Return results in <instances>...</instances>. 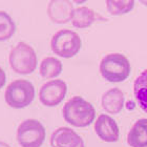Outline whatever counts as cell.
<instances>
[{"label": "cell", "instance_id": "7", "mask_svg": "<svg viewBox=\"0 0 147 147\" xmlns=\"http://www.w3.org/2000/svg\"><path fill=\"white\" fill-rule=\"evenodd\" d=\"M67 85L63 80L55 79L44 83L39 90V100L44 106L54 107L64 100Z\"/></svg>", "mask_w": 147, "mask_h": 147}, {"label": "cell", "instance_id": "4", "mask_svg": "<svg viewBox=\"0 0 147 147\" xmlns=\"http://www.w3.org/2000/svg\"><path fill=\"white\" fill-rule=\"evenodd\" d=\"M4 99L11 107L16 109L24 108L34 101L35 87L28 80H15L6 87Z\"/></svg>", "mask_w": 147, "mask_h": 147}, {"label": "cell", "instance_id": "1", "mask_svg": "<svg viewBox=\"0 0 147 147\" xmlns=\"http://www.w3.org/2000/svg\"><path fill=\"white\" fill-rule=\"evenodd\" d=\"M65 122L75 127H87L96 119V109L92 103L80 96L69 99L62 109Z\"/></svg>", "mask_w": 147, "mask_h": 147}, {"label": "cell", "instance_id": "18", "mask_svg": "<svg viewBox=\"0 0 147 147\" xmlns=\"http://www.w3.org/2000/svg\"><path fill=\"white\" fill-rule=\"evenodd\" d=\"M5 82H6L5 71H4L2 68L0 67V88H2L3 86L5 85Z\"/></svg>", "mask_w": 147, "mask_h": 147}, {"label": "cell", "instance_id": "5", "mask_svg": "<svg viewBox=\"0 0 147 147\" xmlns=\"http://www.w3.org/2000/svg\"><path fill=\"white\" fill-rule=\"evenodd\" d=\"M82 46L81 38L71 30L58 31L51 40V47L56 55L61 58H73L80 52Z\"/></svg>", "mask_w": 147, "mask_h": 147}, {"label": "cell", "instance_id": "12", "mask_svg": "<svg viewBox=\"0 0 147 147\" xmlns=\"http://www.w3.org/2000/svg\"><path fill=\"white\" fill-rule=\"evenodd\" d=\"M127 143L130 147H147V119H139L129 129Z\"/></svg>", "mask_w": 147, "mask_h": 147}, {"label": "cell", "instance_id": "6", "mask_svg": "<svg viewBox=\"0 0 147 147\" xmlns=\"http://www.w3.org/2000/svg\"><path fill=\"white\" fill-rule=\"evenodd\" d=\"M45 136V128L42 123L36 119H28L20 123L16 137L22 147H41Z\"/></svg>", "mask_w": 147, "mask_h": 147}, {"label": "cell", "instance_id": "3", "mask_svg": "<svg viewBox=\"0 0 147 147\" xmlns=\"http://www.w3.org/2000/svg\"><path fill=\"white\" fill-rule=\"evenodd\" d=\"M9 61L13 71L19 75L34 73L38 64L35 49L25 42H19L11 51Z\"/></svg>", "mask_w": 147, "mask_h": 147}, {"label": "cell", "instance_id": "19", "mask_svg": "<svg viewBox=\"0 0 147 147\" xmlns=\"http://www.w3.org/2000/svg\"><path fill=\"white\" fill-rule=\"evenodd\" d=\"M73 1H74L75 3H77V4H82V3L86 2L87 0H73Z\"/></svg>", "mask_w": 147, "mask_h": 147}, {"label": "cell", "instance_id": "2", "mask_svg": "<svg viewBox=\"0 0 147 147\" xmlns=\"http://www.w3.org/2000/svg\"><path fill=\"white\" fill-rule=\"evenodd\" d=\"M99 69L101 76L110 83L123 82L131 73L129 60L126 56L120 53H113L103 57Z\"/></svg>", "mask_w": 147, "mask_h": 147}, {"label": "cell", "instance_id": "10", "mask_svg": "<svg viewBox=\"0 0 147 147\" xmlns=\"http://www.w3.org/2000/svg\"><path fill=\"white\" fill-rule=\"evenodd\" d=\"M74 9L69 0H51L47 5V16L53 22L63 24L71 20Z\"/></svg>", "mask_w": 147, "mask_h": 147}, {"label": "cell", "instance_id": "9", "mask_svg": "<svg viewBox=\"0 0 147 147\" xmlns=\"http://www.w3.org/2000/svg\"><path fill=\"white\" fill-rule=\"evenodd\" d=\"M52 147H85L83 139L69 127H59L49 140Z\"/></svg>", "mask_w": 147, "mask_h": 147}, {"label": "cell", "instance_id": "21", "mask_svg": "<svg viewBox=\"0 0 147 147\" xmlns=\"http://www.w3.org/2000/svg\"><path fill=\"white\" fill-rule=\"evenodd\" d=\"M139 1H140V2H141L143 5H146L147 6V0H139Z\"/></svg>", "mask_w": 147, "mask_h": 147}, {"label": "cell", "instance_id": "17", "mask_svg": "<svg viewBox=\"0 0 147 147\" xmlns=\"http://www.w3.org/2000/svg\"><path fill=\"white\" fill-rule=\"evenodd\" d=\"M16 32V24L7 13L0 11V41L11 39Z\"/></svg>", "mask_w": 147, "mask_h": 147}, {"label": "cell", "instance_id": "8", "mask_svg": "<svg viewBox=\"0 0 147 147\" xmlns=\"http://www.w3.org/2000/svg\"><path fill=\"white\" fill-rule=\"evenodd\" d=\"M95 132L102 141L117 142L120 138V129L117 122L108 115L102 113L95 121Z\"/></svg>", "mask_w": 147, "mask_h": 147}, {"label": "cell", "instance_id": "13", "mask_svg": "<svg viewBox=\"0 0 147 147\" xmlns=\"http://www.w3.org/2000/svg\"><path fill=\"white\" fill-rule=\"evenodd\" d=\"M96 13L89 7L86 6H79L74 9L71 16V23L77 28H89L94 22L97 20Z\"/></svg>", "mask_w": 147, "mask_h": 147}, {"label": "cell", "instance_id": "14", "mask_svg": "<svg viewBox=\"0 0 147 147\" xmlns=\"http://www.w3.org/2000/svg\"><path fill=\"white\" fill-rule=\"evenodd\" d=\"M134 95L139 107L147 113V68L135 80Z\"/></svg>", "mask_w": 147, "mask_h": 147}, {"label": "cell", "instance_id": "16", "mask_svg": "<svg viewBox=\"0 0 147 147\" xmlns=\"http://www.w3.org/2000/svg\"><path fill=\"white\" fill-rule=\"evenodd\" d=\"M135 0H106V9L110 15H125L131 12Z\"/></svg>", "mask_w": 147, "mask_h": 147}, {"label": "cell", "instance_id": "15", "mask_svg": "<svg viewBox=\"0 0 147 147\" xmlns=\"http://www.w3.org/2000/svg\"><path fill=\"white\" fill-rule=\"evenodd\" d=\"M63 65L59 59L55 57H46L40 64V75L44 79H53L62 73Z\"/></svg>", "mask_w": 147, "mask_h": 147}, {"label": "cell", "instance_id": "20", "mask_svg": "<svg viewBox=\"0 0 147 147\" xmlns=\"http://www.w3.org/2000/svg\"><path fill=\"white\" fill-rule=\"evenodd\" d=\"M0 147H11V146H9V145H7L6 143H4V142L0 141Z\"/></svg>", "mask_w": 147, "mask_h": 147}, {"label": "cell", "instance_id": "11", "mask_svg": "<svg viewBox=\"0 0 147 147\" xmlns=\"http://www.w3.org/2000/svg\"><path fill=\"white\" fill-rule=\"evenodd\" d=\"M125 104L124 92L118 87L108 89L104 92L101 99V105L103 109L110 115H117L122 111Z\"/></svg>", "mask_w": 147, "mask_h": 147}]
</instances>
